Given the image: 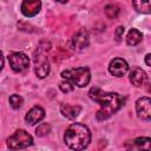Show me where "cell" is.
I'll use <instances>...</instances> for the list:
<instances>
[{"instance_id": "obj_1", "label": "cell", "mask_w": 151, "mask_h": 151, "mask_svg": "<svg viewBox=\"0 0 151 151\" xmlns=\"http://www.w3.org/2000/svg\"><path fill=\"white\" fill-rule=\"evenodd\" d=\"M88 96L92 100L100 105V110L97 112L98 120H105L117 112L125 101V98L118 93H109L98 87H92L88 92Z\"/></svg>"}, {"instance_id": "obj_2", "label": "cell", "mask_w": 151, "mask_h": 151, "mask_svg": "<svg viewBox=\"0 0 151 151\" xmlns=\"http://www.w3.org/2000/svg\"><path fill=\"white\" fill-rule=\"evenodd\" d=\"M64 140L70 149L83 150L87 147L91 142V132L86 125L73 123L67 127L64 134Z\"/></svg>"}, {"instance_id": "obj_3", "label": "cell", "mask_w": 151, "mask_h": 151, "mask_svg": "<svg viewBox=\"0 0 151 151\" xmlns=\"http://www.w3.org/2000/svg\"><path fill=\"white\" fill-rule=\"evenodd\" d=\"M61 77L78 87H84L90 83L91 73H90V70L84 66V67L65 70L61 72Z\"/></svg>"}, {"instance_id": "obj_4", "label": "cell", "mask_w": 151, "mask_h": 151, "mask_svg": "<svg viewBox=\"0 0 151 151\" xmlns=\"http://www.w3.org/2000/svg\"><path fill=\"white\" fill-rule=\"evenodd\" d=\"M33 144L32 136L26 132L25 130H17L8 139H7V146L12 150H21L31 146Z\"/></svg>"}, {"instance_id": "obj_5", "label": "cell", "mask_w": 151, "mask_h": 151, "mask_svg": "<svg viewBox=\"0 0 151 151\" xmlns=\"http://www.w3.org/2000/svg\"><path fill=\"white\" fill-rule=\"evenodd\" d=\"M34 71L37 77L40 79L47 77L50 73V61L46 57V48H42L41 46L38 47L34 53Z\"/></svg>"}, {"instance_id": "obj_6", "label": "cell", "mask_w": 151, "mask_h": 151, "mask_svg": "<svg viewBox=\"0 0 151 151\" xmlns=\"http://www.w3.org/2000/svg\"><path fill=\"white\" fill-rule=\"evenodd\" d=\"M8 61L14 72H25L29 66L28 57L22 52H13L8 55Z\"/></svg>"}, {"instance_id": "obj_7", "label": "cell", "mask_w": 151, "mask_h": 151, "mask_svg": "<svg viewBox=\"0 0 151 151\" xmlns=\"http://www.w3.org/2000/svg\"><path fill=\"white\" fill-rule=\"evenodd\" d=\"M137 116L143 120H150L151 118V100L149 97H142L136 101Z\"/></svg>"}, {"instance_id": "obj_8", "label": "cell", "mask_w": 151, "mask_h": 151, "mask_svg": "<svg viewBox=\"0 0 151 151\" xmlns=\"http://www.w3.org/2000/svg\"><path fill=\"white\" fill-rule=\"evenodd\" d=\"M109 71L114 77H123L129 71V65H127V63L124 59H122V58H114V59H112L110 61Z\"/></svg>"}, {"instance_id": "obj_9", "label": "cell", "mask_w": 151, "mask_h": 151, "mask_svg": "<svg viewBox=\"0 0 151 151\" xmlns=\"http://www.w3.org/2000/svg\"><path fill=\"white\" fill-rule=\"evenodd\" d=\"M72 47L77 51H81L88 46V32L85 28H80L71 40Z\"/></svg>"}, {"instance_id": "obj_10", "label": "cell", "mask_w": 151, "mask_h": 151, "mask_svg": "<svg viewBox=\"0 0 151 151\" xmlns=\"http://www.w3.org/2000/svg\"><path fill=\"white\" fill-rule=\"evenodd\" d=\"M41 9V0H24L21 4V12L25 17H34Z\"/></svg>"}, {"instance_id": "obj_11", "label": "cell", "mask_w": 151, "mask_h": 151, "mask_svg": "<svg viewBox=\"0 0 151 151\" xmlns=\"http://www.w3.org/2000/svg\"><path fill=\"white\" fill-rule=\"evenodd\" d=\"M45 117V110L40 106H34L32 107L25 116V120L29 125H35L39 122H41Z\"/></svg>"}, {"instance_id": "obj_12", "label": "cell", "mask_w": 151, "mask_h": 151, "mask_svg": "<svg viewBox=\"0 0 151 151\" xmlns=\"http://www.w3.org/2000/svg\"><path fill=\"white\" fill-rule=\"evenodd\" d=\"M129 78H130V81L132 83V85H134L136 87H140L145 84L147 77H146V73L144 70H142L140 67H134L130 71Z\"/></svg>"}, {"instance_id": "obj_13", "label": "cell", "mask_w": 151, "mask_h": 151, "mask_svg": "<svg viewBox=\"0 0 151 151\" xmlns=\"http://www.w3.org/2000/svg\"><path fill=\"white\" fill-rule=\"evenodd\" d=\"M150 144H151V139L147 137H139L133 139L132 142H127L125 144L126 149H131V150H140V149H145V150H150Z\"/></svg>"}, {"instance_id": "obj_14", "label": "cell", "mask_w": 151, "mask_h": 151, "mask_svg": "<svg viewBox=\"0 0 151 151\" xmlns=\"http://www.w3.org/2000/svg\"><path fill=\"white\" fill-rule=\"evenodd\" d=\"M81 111V107L79 105H71V104H63L60 106V112L64 117L68 119H76Z\"/></svg>"}, {"instance_id": "obj_15", "label": "cell", "mask_w": 151, "mask_h": 151, "mask_svg": "<svg viewBox=\"0 0 151 151\" xmlns=\"http://www.w3.org/2000/svg\"><path fill=\"white\" fill-rule=\"evenodd\" d=\"M142 39H143V34H142L138 29H136V28L130 29L129 33H127V35H126V42H127V45H130V46H136V45H138V44L142 41Z\"/></svg>"}, {"instance_id": "obj_16", "label": "cell", "mask_w": 151, "mask_h": 151, "mask_svg": "<svg viewBox=\"0 0 151 151\" xmlns=\"http://www.w3.org/2000/svg\"><path fill=\"white\" fill-rule=\"evenodd\" d=\"M132 5L139 13H150V0H132Z\"/></svg>"}, {"instance_id": "obj_17", "label": "cell", "mask_w": 151, "mask_h": 151, "mask_svg": "<svg viewBox=\"0 0 151 151\" xmlns=\"http://www.w3.org/2000/svg\"><path fill=\"white\" fill-rule=\"evenodd\" d=\"M119 7L114 4H109L106 7H105V14L109 19H116L119 14Z\"/></svg>"}, {"instance_id": "obj_18", "label": "cell", "mask_w": 151, "mask_h": 151, "mask_svg": "<svg viewBox=\"0 0 151 151\" xmlns=\"http://www.w3.org/2000/svg\"><path fill=\"white\" fill-rule=\"evenodd\" d=\"M22 104H24V99H22L21 96H19V94H12V96L9 97V105H11L14 110L20 109V107L22 106Z\"/></svg>"}, {"instance_id": "obj_19", "label": "cell", "mask_w": 151, "mask_h": 151, "mask_svg": "<svg viewBox=\"0 0 151 151\" xmlns=\"http://www.w3.org/2000/svg\"><path fill=\"white\" fill-rule=\"evenodd\" d=\"M50 130H51L50 125H48L47 123H42V124H40V125L37 127L35 133H37V136L42 137V136H46V134L50 132Z\"/></svg>"}, {"instance_id": "obj_20", "label": "cell", "mask_w": 151, "mask_h": 151, "mask_svg": "<svg viewBox=\"0 0 151 151\" xmlns=\"http://www.w3.org/2000/svg\"><path fill=\"white\" fill-rule=\"evenodd\" d=\"M59 87H60V90H61L63 92H71V91H73L74 85L71 84L68 80H63V81L59 84Z\"/></svg>"}, {"instance_id": "obj_21", "label": "cell", "mask_w": 151, "mask_h": 151, "mask_svg": "<svg viewBox=\"0 0 151 151\" xmlns=\"http://www.w3.org/2000/svg\"><path fill=\"white\" fill-rule=\"evenodd\" d=\"M123 33H124V27L123 26H118L117 29H116V40L117 41H120L122 40Z\"/></svg>"}, {"instance_id": "obj_22", "label": "cell", "mask_w": 151, "mask_h": 151, "mask_svg": "<svg viewBox=\"0 0 151 151\" xmlns=\"http://www.w3.org/2000/svg\"><path fill=\"white\" fill-rule=\"evenodd\" d=\"M150 58H151V54H150V53H147V54L145 55V64H146L147 66H151V61H150Z\"/></svg>"}, {"instance_id": "obj_23", "label": "cell", "mask_w": 151, "mask_h": 151, "mask_svg": "<svg viewBox=\"0 0 151 151\" xmlns=\"http://www.w3.org/2000/svg\"><path fill=\"white\" fill-rule=\"evenodd\" d=\"M4 63H5V60H4V55H2V52L0 51V72H1L2 67H4Z\"/></svg>"}, {"instance_id": "obj_24", "label": "cell", "mask_w": 151, "mask_h": 151, "mask_svg": "<svg viewBox=\"0 0 151 151\" xmlns=\"http://www.w3.org/2000/svg\"><path fill=\"white\" fill-rule=\"evenodd\" d=\"M55 1H58V2H61V4H65V2H67L68 0H55Z\"/></svg>"}]
</instances>
